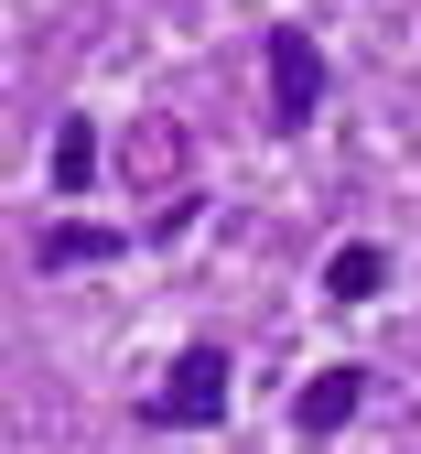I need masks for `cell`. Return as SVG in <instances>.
I'll return each mask as SVG.
<instances>
[{"label": "cell", "instance_id": "3957f363", "mask_svg": "<svg viewBox=\"0 0 421 454\" xmlns=\"http://www.w3.org/2000/svg\"><path fill=\"white\" fill-rule=\"evenodd\" d=\"M378 281H389V249L378 239H346L324 260V303H378Z\"/></svg>", "mask_w": 421, "mask_h": 454}, {"label": "cell", "instance_id": "5b68a950", "mask_svg": "<svg viewBox=\"0 0 421 454\" xmlns=\"http://www.w3.org/2000/svg\"><path fill=\"white\" fill-rule=\"evenodd\" d=\"M97 184V120H66L54 130V195H87Z\"/></svg>", "mask_w": 421, "mask_h": 454}, {"label": "cell", "instance_id": "8992f818", "mask_svg": "<svg viewBox=\"0 0 421 454\" xmlns=\"http://www.w3.org/2000/svg\"><path fill=\"white\" fill-rule=\"evenodd\" d=\"M119 239L108 227H43V270H76V260H108Z\"/></svg>", "mask_w": 421, "mask_h": 454}, {"label": "cell", "instance_id": "277c9868", "mask_svg": "<svg viewBox=\"0 0 421 454\" xmlns=\"http://www.w3.org/2000/svg\"><path fill=\"white\" fill-rule=\"evenodd\" d=\"M356 401H368V368H324V379L303 389V411H292V422H303V433H346Z\"/></svg>", "mask_w": 421, "mask_h": 454}, {"label": "cell", "instance_id": "7a4b0ae2", "mask_svg": "<svg viewBox=\"0 0 421 454\" xmlns=\"http://www.w3.org/2000/svg\"><path fill=\"white\" fill-rule=\"evenodd\" d=\"M314 108H324V43H314L303 22H281V33H270V120L303 130Z\"/></svg>", "mask_w": 421, "mask_h": 454}, {"label": "cell", "instance_id": "6da1fadb", "mask_svg": "<svg viewBox=\"0 0 421 454\" xmlns=\"http://www.w3.org/2000/svg\"><path fill=\"white\" fill-rule=\"evenodd\" d=\"M227 379H238L227 347H184V357H173V379L141 401V422H152V433H206V422L227 411Z\"/></svg>", "mask_w": 421, "mask_h": 454}]
</instances>
